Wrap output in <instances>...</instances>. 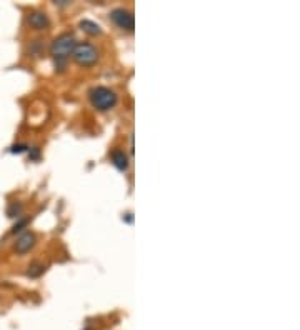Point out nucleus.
Instances as JSON below:
<instances>
[{"label":"nucleus","mask_w":300,"mask_h":330,"mask_svg":"<svg viewBox=\"0 0 300 330\" xmlns=\"http://www.w3.org/2000/svg\"><path fill=\"white\" fill-rule=\"evenodd\" d=\"M75 39L72 34H62L59 35L57 39L52 42V47H50V54L54 55L55 59V64L59 68H62L64 65H65L68 55L74 54V48H75Z\"/></svg>","instance_id":"nucleus-1"},{"label":"nucleus","mask_w":300,"mask_h":330,"mask_svg":"<svg viewBox=\"0 0 300 330\" xmlns=\"http://www.w3.org/2000/svg\"><path fill=\"white\" fill-rule=\"evenodd\" d=\"M88 99H90L92 107L97 110H110L112 107H115L117 104V95L115 92L110 90L107 87H95L92 88L88 93Z\"/></svg>","instance_id":"nucleus-2"},{"label":"nucleus","mask_w":300,"mask_h":330,"mask_svg":"<svg viewBox=\"0 0 300 330\" xmlns=\"http://www.w3.org/2000/svg\"><path fill=\"white\" fill-rule=\"evenodd\" d=\"M72 55H74L75 62L80 65H92L99 59V52H97V48L94 45H90V44H79V45H75Z\"/></svg>","instance_id":"nucleus-3"},{"label":"nucleus","mask_w":300,"mask_h":330,"mask_svg":"<svg viewBox=\"0 0 300 330\" xmlns=\"http://www.w3.org/2000/svg\"><path fill=\"white\" fill-rule=\"evenodd\" d=\"M110 19L117 27H120L122 30H133L135 20H133V14L127 9H115L110 12Z\"/></svg>","instance_id":"nucleus-4"},{"label":"nucleus","mask_w":300,"mask_h":330,"mask_svg":"<svg viewBox=\"0 0 300 330\" xmlns=\"http://www.w3.org/2000/svg\"><path fill=\"white\" fill-rule=\"evenodd\" d=\"M34 245H35V235L30 234V232H25V234L20 235L17 242H15V250H17L19 254H27Z\"/></svg>","instance_id":"nucleus-5"},{"label":"nucleus","mask_w":300,"mask_h":330,"mask_svg":"<svg viewBox=\"0 0 300 330\" xmlns=\"http://www.w3.org/2000/svg\"><path fill=\"white\" fill-rule=\"evenodd\" d=\"M28 23L34 28H37V30H42V28H47L50 22H48V17L43 12H32L28 15Z\"/></svg>","instance_id":"nucleus-6"},{"label":"nucleus","mask_w":300,"mask_h":330,"mask_svg":"<svg viewBox=\"0 0 300 330\" xmlns=\"http://www.w3.org/2000/svg\"><path fill=\"white\" fill-rule=\"evenodd\" d=\"M112 164L117 167L119 170H127L129 167V157L124 150H113L112 152Z\"/></svg>","instance_id":"nucleus-7"},{"label":"nucleus","mask_w":300,"mask_h":330,"mask_svg":"<svg viewBox=\"0 0 300 330\" xmlns=\"http://www.w3.org/2000/svg\"><path fill=\"white\" fill-rule=\"evenodd\" d=\"M80 27H82V30L84 32H87V34H90V35H99L100 32V25H97L95 22H92V20H82L80 22Z\"/></svg>","instance_id":"nucleus-8"},{"label":"nucleus","mask_w":300,"mask_h":330,"mask_svg":"<svg viewBox=\"0 0 300 330\" xmlns=\"http://www.w3.org/2000/svg\"><path fill=\"white\" fill-rule=\"evenodd\" d=\"M43 270H45V267H43L42 264H32L27 270V275L28 277H40L43 274Z\"/></svg>","instance_id":"nucleus-9"},{"label":"nucleus","mask_w":300,"mask_h":330,"mask_svg":"<svg viewBox=\"0 0 300 330\" xmlns=\"http://www.w3.org/2000/svg\"><path fill=\"white\" fill-rule=\"evenodd\" d=\"M20 212H22V205H20V203H12L9 209H7V215L14 219V217H19Z\"/></svg>","instance_id":"nucleus-10"},{"label":"nucleus","mask_w":300,"mask_h":330,"mask_svg":"<svg viewBox=\"0 0 300 330\" xmlns=\"http://www.w3.org/2000/svg\"><path fill=\"white\" fill-rule=\"evenodd\" d=\"M28 223V219H20L17 223L14 225V229H12V234H17V232H20Z\"/></svg>","instance_id":"nucleus-11"},{"label":"nucleus","mask_w":300,"mask_h":330,"mask_svg":"<svg viewBox=\"0 0 300 330\" xmlns=\"http://www.w3.org/2000/svg\"><path fill=\"white\" fill-rule=\"evenodd\" d=\"M25 149H27L25 145H14V147H12V149H10V152H12V154H20V152H23V150H25Z\"/></svg>","instance_id":"nucleus-12"}]
</instances>
